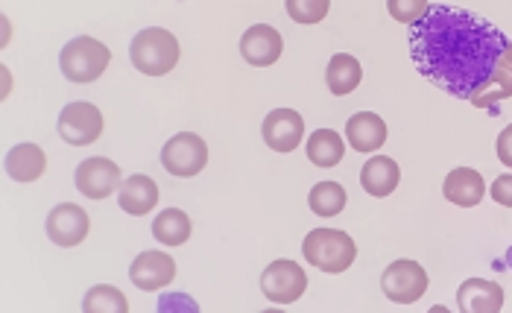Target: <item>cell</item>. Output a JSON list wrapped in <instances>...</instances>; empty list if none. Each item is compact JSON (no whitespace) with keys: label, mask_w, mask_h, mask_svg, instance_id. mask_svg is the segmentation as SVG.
<instances>
[{"label":"cell","mask_w":512,"mask_h":313,"mask_svg":"<svg viewBox=\"0 0 512 313\" xmlns=\"http://www.w3.org/2000/svg\"><path fill=\"white\" fill-rule=\"evenodd\" d=\"M346 202H349V196L340 182H319L308 194V205L316 217H337L346 208Z\"/></svg>","instance_id":"obj_23"},{"label":"cell","mask_w":512,"mask_h":313,"mask_svg":"<svg viewBox=\"0 0 512 313\" xmlns=\"http://www.w3.org/2000/svg\"><path fill=\"white\" fill-rule=\"evenodd\" d=\"M507 44V36L492 21L457 6H428V12L410 24L416 71L460 100H469L492 77Z\"/></svg>","instance_id":"obj_1"},{"label":"cell","mask_w":512,"mask_h":313,"mask_svg":"<svg viewBox=\"0 0 512 313\" xmlns=\"http://www.w3.org/2000/svg\"><path fill=\"white\" fill-rule=\"evenodd\" d=\"M118 202L126 214L144 217V214H150L158 205V185L150 176L135 173V176H129V179H123V185H120L118 191Z\"/></svg>","instance_id":"obj_17"},{"label":"cell","mask_w":512,"mask_h":313,"mask_svg":"<svg viewBox=\"0 0 512 313\" xmlns=\"http://www.w3.org/2000/svg\"><path fill=\"white\" fill-rule=\"evenodd\" d=\"M261 135H264V141H267L270 150H276V153H293L302 144L305 120H302L299 112H293V109H276V112H270L264 118Z\"/></svg>","instance_id":"obj_13"},{"label":"cell","mask_w":512,"mask_h":313,"mask_svg":"<svg viewBox=\"0 0 512 313\" xmlns=\"http://www.w3.org/2000/svg\"><path fill=\"white\" fill-rule=\"evenodd\" d=\"M205 164H208V144L194 132H179L161 147V167L170 176L191 179L205 170Z\"/></svg>","instance_id":"obj_5"},{"label":"cell","mask_w":512,"mask_h":313,"mask_svg":"<svg viewBox=\"0 0 512 313\" xmlns=\"http://www.w3.org/2000/svg\"><path fill=\"white\" fill-rule=\"evenodd\" d=\"M74 182H77V191L82 196H88V199H106V196H112L115 191H120L123 173H120V167L112 158L94 156L85 158V161L79 164Z\"/></svg>","instance_id":"obj_9"},{"label":"cell","mask_w":512,"mask_h":313,"mask_svg":"<svg viewBox=\"0 0 512 313\" xmlns=\"http://www.w3.org/2000/svg\"><path fill=\"white\" fill-rule=\"evenodd\" d=\"M489 196L498 202V205H504V208H512V173H504V176H498L495 182H492V188H489Z\"/></svg>","instance_id":"obj_27"},{"label":"cell","mask_w":512,"mask_h":313,"mask_svg":"<svg viewBox=\"0 0 512 313\" xmlns=\"http://www.w3.org/2000/svg\"><path fill=\"white\" fill-rule=\"evenodd\" d=\"M305 290H308V275L296 261L281 258L261 273V293L273 305H293L305 296Z\"/></svg>","instance_id":"obj_7"},{"label":"cell","mask_w":512,"mask_h":313,"mask_svg":"<svg viewBox=\"0 0 512 313\" xmlns=\"http://www.w3.org/2000/svg\"><path fill=\"white\" fill-rule=\"evenodd\" d=\"M284 53V39L276 27L270 24H255L240 36V56L255 65V68H270L276 65Z\"/></svg>","instance_id":"obj_11"},{"label":"cell","mask_w":512,"mask_h":313,"mask_svg":"<svg viewBox=\"0 0 512 313\" xmlns=\"http://www.w3.org/2000/svg\"><path fill=\"white\" fill-rule=\"evenodd\" d=\"M191 217L182 208H164L153 220V237L164 246H182L191 237Z\"/></svg>","instance_id":"obj_22"},{"label":"cell","mask_w":512,"mask_h":313,"mask_svg":"<svg viewBox=\"0 0 512 313\" xmlns=\"http://www.w3.org/2000/svg\"><path fill=\"white\" fill-rule=\"evenodd\" d=\"M179 56H182L179 39L170 30H164V27H147V30H141L132 39V44H129L132 65L141 74H147V77H164V74H170L179 65Z\"/></svg>","instance_id":"obj_2"},{"label":"cell","mask_w":512,"mask_h":313,"mask_svg":"<svg viewBox=\"0 0 512 313\" xmlns=\"http://www.w3.org/2000/svg\"><path fill=\"white\" fill-rule=\"evenodd\" d=\"M85 313H126L129 311V299L120 293L112 284H97L88 290L85 302H82Z\"/></svg>","instance_id":"obj_24"},{"label":"cell","mask_w":512,"mask_h":313,"mask_svg":"<svg viewBox=\"0 0 512 313\" xmlns=\"http://www.w3.org/2000/svg\"><path fill=\"white\" fill-rule=\"evenodd\" d=\"M100 135H103V112L94 103L77 100L59 112V138L65 144L85 147V144L100 141Z\"/></svg>","instance_id":"obj_8"},{"label":"cell","mask_w":512,"mask_h":313,"mask_svg":"<svg viewBox=\"0 0 512 313\" xmlns=\"http://www.w3.org/2000/svg\"><path fill=\"white\" fill-rule=\"evenodd\" d=\"M284 9L296 24H319L325 21L331 0H284Z\"/></svg>","instance_id":"obj_25"},{"label":"cell","mask_w":512,"mask_h":313,"mask_svg":"<svg viewBox=\"0 0 512 313\" xmlns=\"http://www.w3.org/2000/svg\"><path fill=\"white\" fill-rule=\"evenodd\" d=\"M173 278H176V261L167 252H158V249L141 252L129 267V281L138 290H147V293H156L161 287H167Z\"/></svg>","instance_id":"obj_12"},{"label":"cell","mask_w":512,"mask_h":313,"mask_svg":"<svg viewBox=\"0 0 512 313\" xmlns=\"http://www.w3.org/2000/svg\"><path fill=\"white\" fill-rule=\"evenodd\" d=\"M428 0H387V9L398 24H416L428 12Z\"/></svg>","instance_id":"obj_26"},{"label":"cell","mask_w":512,"mask_h":313,"mask_svg":"<svg viewBox=\"0 0 512 313\" xmlns=\"http://www.w3.org/2000/svg\"><path fill=\"white\" fill-rule=\"evenodd\" d=\"M498 68H504V74L512 79V41L504 47V53H501V59H498Z\"/></svg>","instance_id":"obj_29"},{"label":"cell","mask_w":512,"mask_h":313,"mask_svg":"<svg viewBox=\"0 0 512 313\" xmlns=\"http://www.w3.org/2000/svg\"><path fill=\"white\" fill-rule=\"evenodd\" d=\"M302 258L322 273L340 275L355 264L357 246L340 229H314L302 240Z\"/></svg>","instance_id":"obj_3"},{"label":"cell","mask_w":512,"mask_h":313,"mask_svg":"<svg viewBox=\"0 0 512 313\" xmlns=\"http://www.w3.org/2000/svg\"><path fill=\"white\" fill-rule=\"evenodd\" d=\"M457 305L463 313H498L504 308V287L498 281L469 278L457 290Z\"/></svg>","instance_id":"obj_15"},{"label":"cell","mask_w":512,"mask_h":313,"mask_svg":"<svg viewBox=\"0 0 512 313\" xmlns=\"http://www.w3.org/2000/svg\"><path fill=\"white\" fill-rule=\"evenodd\" d=\"M401 182V167L390 156H372L360 170V185L369 196H390Z\"/></svg>","instance_id":"obj_18"},{"label":"cell","mask_w":512,"mask_h":313,"mask_svg":"<svg viewBox=\"0 0 512 313\" xmlns=\"http://www.w3.org/2000/svg\"><path fill=\"white\" fill-rule=\"evenodd\" d=\"M442 196L451 202V205H460V208H474L480 205V199L486 196V182L483 176L472 170V167H457L445 176V185H442Z\"/></svg>","instance_id":"obj_16"},{"label":"cell","mask_w":512,"mask_h":313,"mask_svg":"<svg viewBox=\"0 0 512 313\" xmlns=\"http://www.w3.org/2000/svg\"><path fill=\"white\" fill-rule=\"evenodd\" d=\"M44 170H47V156L39 144H18L6 153V173H9V179H15L21 185L39 182Z\"/></svg>","instance_id":"obj_19"},{"label":"cell","mask_w":512,"mask_h":313,"mask_svg":"<svg viewBox=\"0 0 512 313\" xmlns=\"http://www.w3.org/2000/svg\"><path fill=\"white\" fill-rule=\"evenodd\" d=\"M305 153L314 167H337L346 156V141L334 129H316L305 144Z\"/></svg>","instance_id":"obj_21"},{"label":"cell","mask_w":512,"mask_h":313,"mask_svg":"<svg viewBox=\"0 0 512 313\" xmlns=\"http://www.w3.org/2000/svg\"><path fill=\"white\" fill-rule=\"evenodd\" d=\"M495 153L501 158V164L504 167H510L512 170V123L498 135V141H495Z\"/></svg>","instance_id":"obj_28"},{"label":"cell","mask_w":512,"mask_h":313,"mask_svg":"<svg viewBox=\"0 0 512 313\" xmlns=\"http://www.w3.org/2000/svg\"><path fill=\"white\" fill-rule=\"evenodd\" d=\"M360 79H363V68H360V62H357L355 56H349V53L331 56L328 71H325V82H328V91L331 94H337V97L352 94L357 85H360Z\"/></svg>","instance_id":"obj_20"},{"label":"cell","mask_w":512,"mask_h":313,"mask_svg":"<svg viewBox=\"0 0 512 313\" xmlns=\"http://www.w3.org/2000/svg\"><path fill=\"white\" fill-rule=\"evenodd\" d=\"M44 229H47V237L56 246L71 249V246H79L88 237V232H91V217H88L85 208H79L77 202H62V205H56L47 214Z\"/></svg>","instance_id":"obj_10"},{"label":"cell","mask_w":512,"mask_h":313,"mask_svg":"<svg viewBox=\"0 0 512 313\" xmlns=\"http://www.w3.org/2000/svg\"><path fill=\"white\" fill-rule=\"evenodd\" d=\"M109 62H112V50L103 41L91 39V36L71 39L59 53L62 74H65L68 82H77V85H88V82L103 77Z\"/></svg>","instance_id":"obj_4"},{"label":"cell","mask_w":512,"mask_h":313,"mask_svg":"<svg viewBox=\"0 0 512 313\" xmlns=\"http://www.w3.org/2000/svg\"><path fill=\"white\" fill-rule=\"evenodd\" d=\"M384 296L395 305H416L428 293V273L419 261L401 258L381 275Z\"/></svg>","instance_id":"obj_6"},{"label":"cell","mask_w":512,"mask_h":313,"mask_svg":"<svg viewBox=\"0 0 512 313\" xmlns=\"http://www.w3.org/2000/svg\"><path fill=\"white\" fill-rule=\"evenodd\" d=\"M346 141L355 153H375L387 144V123L375 112H357L346 120Z\"/></svg>","instance_id":"obj_14"}]
</instances>
